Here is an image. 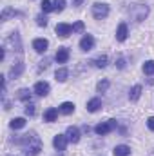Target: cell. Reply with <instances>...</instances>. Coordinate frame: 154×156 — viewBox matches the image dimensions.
<instances>
[{
  "instance_id": "obj_23",
  "label": "cell",
  "mask_w": 154,
  "mask_h": 156,
  "mask_svg": "<svg viewBox=\"0 0 154 156\" xmlns=\"http://www.w3.org/2000/svg\"><path fill=\"white\" fill-rule=\"evenodd\" d=\"M18 98L24 100V102H31V93H29V89H20V91H18Z\"/></svg>"
},
{
  "instance_id": "obj_18",
  "label": "cell",
  "mask_w": 154,
  "mask_h": 156,
  "mask_svg": "<svg viewBox=\"0 0 154 156\" xmlns=\"http://www.w3.org/2000/svg\"><path fill=\"white\" fill-rule=\"evenodd\" d=\"M9 127L11 129H22V127H26V120L24 118H13L9 122Z\"/></svg>"
},
{
  "instance_id": "obj_5",
  "label": "cell",
  "mask_w": 154,
  "mask_h": 156,
  "mask_svg": "<svg viewBox=\"0 0 154 156\" xmlns=\"http://www.w3.org/2000/svg\"><path fill=\"white\" fill-rule=\"evenodd\" d=\"M67 136L65 134H56L54 138H53V145H54V149L56 151H65V145H67Z\"/></svg>"
},
{
  "instance_id": "obj_4",
  "label": "cell",
  "mask_w": 154,
  "mask_h": 156,
  "mask_svg": "<svg viewBox=\"0 0 154 156\" xmlns=\"http://www.w3.org/2000/svg\"><path fill=\"white\" fill-rule=\"evenodd\" d=\"M54 31H56V35L58 37H62V38H67L71 33H75L73 31V26H69V24H56V27H54Z\"/></svg>"
},
{
  "instance_id": "obj_30",
  "label": "cell",
  "mask_w": 154,
  "mask_h": 156,
  "mask_svg": "<svg viewBox=\"0 0 154 156\" xmlns=\"http://www.w3.org/2000/svg\"><path fill=\"white\" fill-rule=\"evenodd\" d=\"M147 127H149L151 131H154V116H151L149 120H147Z\"/></svg>"
},
{
  "instance_id": "obj_26",
  "label": "cell",
  "mask_w": 154,
  "mask_h": 156,
  "mask_svg": "<svg viewBox=\"0 0 154 156\" xmlns=\"http://www.w3.org/2000/svg\"><path fill=\"white\" fill-rule=\"evenodd\" d=\"M53 5H54V11H56V13H62V11L65 9V0H54Z\"/></svg>"
},
{
  "instance_id": "obj_14",
  "label": "cell",
  "mask_w": 154,
  "mask_h": 156,
  "mask_svg": "<svg viewBox=\"0 0 154 156\" xmlns=\"http://www.w3.org/2000/svg\"><path fill=\"white\" fill-rule=\"evenodd\" d=\"M22 73H24V64H22V62H16V66H13V67H11L9 76H11V78H18Z\"/></svg>"
},
{
  "instance_id": "obj_20",
  "label": "cell",
  "mask_w": 154,
  "mask_h": 156,
  "mask_svg": "<svg viewBox=\"0 0 154 156\" xmlns=\"http://www.w3.org/2000/svg\"><path fill=\"white\" fill-rule=\"evenodd\" d=\"M107 62H109L107 55H100L98 58H94V62H93V64H94L96 67H105V66H107Z\"/></svg>"
},
{
  "instance_id": "obj_11",
  "label": "cell",
  "mask_w": 154,
  "mask_h": 156,
  "mask_svg": "<svg viewBox=\"0 0 154 156\" xmlns=\"http://www.w3.org/2000/svg\"><path fill=\"white\" fill-rule=\"evenodd\" d=\"M69 60V49L67 47H58L56 51V62L58 64H65Z\"/></svg>"
},
{
  "instance_id": "obj_21",
  "label": "cell",
  "mask_w": 154,
  "mask_h": 156,
  "mask_svg": "<svg viewBox=\"0 0 154 156\" xmlns=\"http://www.w3.org/2000/svg\"><path fill=\"white\" fill-rule=\"evenodd\" d=\"M143 73L145 75H154V60H147L143 64Z\"/></svg>"
},
{
  "instance_id": "obj_10",
  "label": "cell",
  "mask_w": 154,
  "mask_h": 156,
  "mask_svg": "<svg viewBox=\"0 0 154 156\" xmlns=\"http://www.w3.org/2000/svg\"><path fill=\"white\" fill-rule=\"evenodd\" d=\"M127 35H129V29H127V24H120L118 29H116V40L118 42H125L127 40Z\"/></svg>"
},
{
  "instance_id": "obj_9",
  "label": "cell",
  "mask_w": 154,
  "mask_h": 156,
  "mask_svg": "<svg viewBox=\"0 0 154 156\" xmlns=\"http://www.w3.org/2000/svg\"><path fill=\"white\" fill-rule=\"evenodd\" d=\"M93 47H94V38L91 35H85L83 38L80 40V49L82 51H91Z\"/></svg>"
},
{
  "instance_id": "obj_27",
  "label": "cell",
  "mask_w": 154,
  "mask_h": 156,
  "mask_svg": "<svg viewBox=\"0 0 154 156\" xmlns=\"http://www.w3.org/2000/svg\"><path fill=\"white\" fill-rule=\"evenodd\" d=\"M26 115H27V116H33V115H35V105H33L31 102L26 104Z\"/></svg>"
},
{
  "instance_id": "obj_3",
  "label": "cell",
  "mask_w": 154,
  "mask_h": 156,
  "mask_svg": "<svg viewBox=\"0 0 154 156\" xmlns=\"http://www.w3.org/2000/svg\"><path fill=\"white\" fill-rule=\"evenodd\" d=\"M114 127H116V120H107V122L98 123V125L94 127V133L100 134V136H105V134H109Z\"/></svg>"
},
{
  "instance_id": "obj_12",
  "label": "cell",
  "mask_w": 154,
  "mask_h": 156,
  "mask_svg": "<svg viewBox=\"0 0 154 156\" xmlns=\"http://www.w3.org/2000/svg\"><path fill=\"white\" fill-rule=\"evenodd\" d=\"M102 109V100L100 98H91L89 102H87V111L89 113H96V111H100Z\"/></svg>"
},
{
  "instance_id": "obj_1",
  "label": "cell",
  "mask_w": 154,
  "mask_h": 156,
  "mask_svg": "<svg viewBox=\"0 0 154 156\" xmlns=\"http://www.w3.org/2000/svg\"><path fill=\"white\" fill-rule=\"evenodd\" d=\"M20 142L26 144V154L27 156H37L40 151H42V144H40L38 136H35V133L24 134V138H22Z\"/></svg>"
},
{
  "instance_id": "obj_17",
  "label": "cell",
  "mask_w": 154,
  "mask_h": 156,
  "mask_svg": "<svg viewBox=\"0 0 154 156\" xmlns=\"http://www.w3.org/2000/svg\"><path fill=\"white\" fill-rule=\"evenodd\" d=\"M113 154L114 156H129L131 154V147L129 145H116Z\"/></svg>"
},
{
  "instance_id": "obj_16",
  "label": "cell",
  "mask_w": 154,
  "mask_h": 156,
  "mask_svg": "<svg viewBox=\"0 0 154 156\" xmlns=\"http://www.w3.org/2000/svg\"><path fill=\"white\" fill-rule=\"evenodd\" d=\"M58 109H60L62 115H73V113H75V104H73V102H64Z\"/></svg>"
},
{
  "instance_id": "obj_15",
  "label": "cell",
  "mask_w": 154,
  "mask_h": 156,
  "mask_svg": "<svg viewBox=\"0 0 154 156\" xmlns=\"http://www.w3.org/2000/svg\"><path fill=\"white\" fill-rule=\"evenodd\" d=\"M140 96H142V85H134L131 89V93H129V100L131 102H138Z\"/></svg>"
},
{
  "instance_id": "obj_24",
  "label": "cell",
  "mask_w": 154,
  "mask_h": 156,
  "mask_svg": "<svg viewBox=\"0 0 154 156\" xmlns=\"http://www.w3.org/2000/svg\"><path fill=\"white\" fill-rule=\"evenodd\" d=\"M109 89V80H102V82H98V85H96V91L98 93H105Z\"/></svg>"
},
{
  "instance_id": "obj_28",
  "label": "cell",
  "mask_w": 154,
  "mask_h": 156,
  "mask_svg": "<svg viewBox=\"0 0 154 156\" xmlns=\"http://www.w3.org/2000/svg\"><path fill=\"white\" fill-rule=\"evenodd\" d=\"M83 27H85V26H83V22H80V20L73 24V31H75V33H82V31H83Z\"/></svg>"
},
{
  "instance_id": "obj_7",
  "label": "cell",
  "mask_w": 154,
  "mask_h": 156,
  "mask_svg": "<svg viewBox=\"0 0 154 156\" xmlns=\"http://www.w3.org/2000/svg\"><path fill=\"white\" fill-rule=\"evenodd\" d=\"M65 136H67V140H69L71 144H78V142H80V131H78V127H75V125L67 127Z\"/></svg>"
},
{
  "instance_id": "obj_25",
  "label": "cell",
  "mask_w": 154,
  "mask_h": 156,
  "mask_svg": "<svg viewBox=\"0 0 154 156\" xmlns=\"http://www.w3.org/2000/svg\"><path fill=\"white\" fill-rule=\"evenodd\" d=\"M42 11H44V13L54 11V5H53V2H51V0H44V2H42Z\"/></svg>"
},
{
  "instance_id": "obj_8",
  "label": "cell",
  "mask_w": 154,
  "mask_h": 156,
  "mask_svg": "<svg viewBox=\"0 0 154 156\" xmlns=\"http://www.w3.org/2000/svg\"><path fill=\"white\" fill-rule=\"evenodd\" d=\"M47 47H49V42H47L45 38L33 40V49H35L37 53H45V51H47Z\"/></svg>"
},
{
  "instance_id": "obj_6",
  "label": "cell",
  "mask_w": 154,
  "mask_h": 156,
  "mask_svg": "<svg viewBox=\"0 0 154 156\" xmlns=\"http://www.w3.org/2000/svg\"><path fill=\"white\" fill-rule=\"evenodd\" d=\"M49 91H51V85H49L47 82H37V83H35V93H37L38 96H47Z\"/></svg>"
},
{
  "instance_id": "obj_32",
  "label": "cell",
  "mask_w": 154,
  "mask_h": 156,
  "mask_svg": "<svg viewBox=\"0 0 154 156\" xmlns=\"http://www.w3.org/2000/svg\"><path fill=\"white\" fill-rule=\"evenodd\" d=\"M82 2H83V0H73V4H75V5H82Z\"/></svg>"
},
{
  "instance_id": "obj_19",
  "label": "cell",
  "mask_w": 154,
  "mask_h": 156,
  "mask_svg": "<svg viewBox=\"0 0 154 156\" xmlns=\"http://www.w3.org/2000/svg\"><path fill=\"white\" fill-rule=\"evenodd\" d=\"M54 76H56V80H58V82H65V80H67V76H69V71H67L65 67H60V69L54 73Z\"/></svg>"
},
{
  "instance_id": "obj_13",
  "label": "cell",
  "mask_w": 154,
  "mask_h": 156,
  "mask_svg": "<svg viewBox=\"0 0 154 156\" xmlns=\"http://www.w3.org/2000/svg\"><path fill=\"white\" fill-rule=\"evenodd\" d=\"M58 111H60V109H56V107H49V109L44 113V120L49 122V123H51V122H56V118H58Z\"/></svg>"
},
{
  "instance_id": "obj_2",
  "label": "cell",
  "mask_w": 154,
  "mask_h": 156,
  "mask_svg": "<svg viewBox=\"0 0 154 156\" xmlns=\"http://www.w3.org/2000/svg\"><path fill=\"white\" fill-rule=\"evenodd\" d=\"M93 16L96 20H103L109 16V5L107 4H102V2H96L93 5Z\"/></svg>"
},
{
  "instance_id": "obj_29",
  "label": "cell",
  "mask_w": 154,
  "mask_h": 156,
  "mask_svg": "<svg viewBox=\"0 0 154 156\" xmlns=\"http://www.w3.org/2000/svg\"><path fill=\"white\" fill-rule=\"evenodd\" d=\"M37 24H38L40 27H45V26H47V18H45L44 15H38V16H37Z\"/></svg>"
},
{
  "instance_id": "obj_22",
  "label": "cell",
  "mask_w": 154,
  "mask_h": 156,
  "mask_svg": "<svg viewBox=\"0 0 154 156\" xmlns=\"http://www.w3.org/2000/svg\"><path fill=\"white\" fill-rule=\"evenodd\" d=\"M16 15H20L18 11H15V9H9V7H5L4 11H2V20H7L9 16H16Z\"/></svg>"
},
{
  "instance_id": "obj_31",
  "label": "cell",
  "mask_w": 154,
  "mask_h": 156,
  "mask_svg": "<svg viewBox=\"0 0 154 156\" xmlns=\"http://www.w3.org/2000/svg\"><path fill=\"white\" fill-rule=\"evenodd\" d=\"M118 67H120V69H123V67H125V60H123V58H120V60H118Z\"/></svg>"
}]
</instances>
